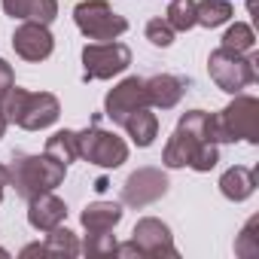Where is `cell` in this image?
Masks as SVG:
<instances>
[{"label": "cell", "instance_id": "6da1fadb", "mask_svg": "<svg viewBox=\"0 0 259 259\" xmlns=\"http://www.w3.org/2000/svg\"><path fill=\"white\" fill-rule=\"evenodd\" d=\"M64 174H67V165L52 159L49 153H43V156L16 153L13 162L7 165V180L16 189V195L25 201L37 198L40 192H52L55 186H61Z\"/></svg>", "mask_w": 259, "mask_h": 259}, {"label": "cell", "instance_id": "7a4b0ae2", "mask_svg": "<svg viewBox=\"0 0 259 259\" xmlns=\"http://www.w3.org/2000/svg\"><path fill=\"white\" fill-rule=\"evenodd\" d=\"M204 128L213 144H259V101L253 95H235V101L226 110L207 113Z\"/></svg>", "mask_w": 259, "mask_h": 259}, {"label": "cell", "instance_id": "3957f363", "mask_svg": "<svg viewBox=\"0 0 259 259\" xmlns=\"http://www.w3.org/2000/svg\"><path fill=\"white\" fill-rule=\"evenodd\" d=\"M4 113H7V122L25 128V132H40V128H49L58 122L61 104L49 92H25L13 85L4 98Z\"/></svg>", "mask_w": 259, "mask_h": 259}, {"label": "cell", "instance_id": "277c9868", "mask_svg": "<svg viewBox=\"0 0 259 259\" xmlns=\"http://www.w3.org/2000/svg\"><path fill=\"white\" fill-rule=\"evenodd\" d=\"M204 125H207V113L204 110H189V113L180 116L174 135L168 138L165 153H162V162L168 168H186L192 162V156L198 153V147L210 141Z\"/></svg>", "mask_w": 259, "mask_h": 259}, {"label": "cell", "instance_id": "5b68a950", "mask_svg": "<svg viewBox=\"0 0 259 259\" xmlns=\"http://www.w3.org/2000/svg\"><path fill=\"white\" fill-rule=\"evenodd\" d=\"M207 73L210 79L229 92V95H238L241 89L253 85L259 79L256 73V55H247V52H232V49H213L210 58H207Z\"/></svg>", "mask_w": 259, "mask_h": 259}, {"label": "cell", "instance_id": "8992f818", "mask_svg": "<svg viewBox=\"0 0 259 259\" xmlns=\"http://www.w3.org/2000/svg\"><path fill=\"white\" fill-rule=\"evenodd\" d=\"M73 22H76V28H79L89 40H95V43L116 40L119 34L128 31V22L110 10L107 0H82V4H76Z\"/></svg>", "mask_w": 259, "mask_h": 259}, {"label": "cell", "instance_id": "52a82bcc", "mask_svg": "<svg viewBox=\"0 0 259 259\" xmlns=\"http://www.w3.org/2000/svg\"><path fill=\"white\" fill-rule=\"evenodd\" d=\"M76 156H82L98 168H119L122 162H128V147L113 132L92 125L85 132H76Z\"/></svg>", "mask_w": 259, "mask_h": 259}, {"label": "cell", "instance_id": "ba28073f", "mask_svg": "<svg viewBox=\"0 0 259 259\" xmlns=\"http://www.w3.org/2000/svg\"><path fill=\"white\" fill-rule=\"evenodd\" d=\"M132 64V49L116 40H104V43H89L82 49V67H85V79H110L116 73H122Z\"/></svg>", "mask_w": 259, "mask_h": 259}, {"label": "cell", "instance_id": "9c48e42d", "mask_svg": "<svg viewBox=\"0 0 259 259\" xmlns=\"http://www.w3.org/2000/svg\"><path fill=\"white\" fill-rule=\"evenodd\" d=\"M168 192V177L159 168H138L122 186V201L128 207H147Z\"/></svg>", "mask_w": 259, "mask_h": 259}, {"label": "cell", "instance_id": "30bf717a", "mask_svg": "<svg viewBox=\"0 0 259 259\" xmlns=\"http://www.w3.org/2000/svg\"><path fill=\"white\" fill-rule=\"evenodd\" d=\"M132 241L138 244L141 256H150V259H177V247H174V238H171V229L156 220V217H144L138 220L135 232H132Z\"/></svg>", "mask_w": 259, "mask_h": 259}, {"label": "cell", "instance_id": "8fae6325", "mask_svg": "<svg viewBox=\"0 0 259 259\" xmlns=\"http://www.w3.org/2000/svg\"><path fill=\"white\" fill-rule=\"evenodd\" d=\"M141 107H150L147 89H144V79H141V76L122 79V82L113 85V89L107 92V98H104V113H107V119H113V122H119V125H122V119H125L128 113H135V110H141Z\"/></svg>", "mask_w": 259, "mask_h": 259}, {"label": "cell", "instance_id": "7c38bea8", "mask_svg": "<svg viewBox=\"0 0 259 259\" xmlns=\"http://www.w3.org/2000/svg\"><path fill=\"white\" fill-rule=\"evenodd\" d=\"M13 49H16V55L25 58V61H43V58L52 55L55 37L49 34L46 25H40V22H25V25H19L16 34H13Z\"/></svg>", "mask_w": 259, "mask_h": 259}, {"label": "cell", "instance_id": "4fadbf2b", "mask_svg": "<svg viewBox=\"0 0 259 259\" xmlns=\"http://www.w3.org/2000/svg\"><path fill=\"white\" fill-rule=\"evenodd\" d=\"M64 220H67V204L61 198H55L52 192H40L37 198L28 201V223L37 232H52Z\"/></svg>", "mask_w": 259, "mask_h": 259}, {"label": "cell", "instance_id": "5bb4252c", "mask_svg": "<svg viewBox=\"0 0 259 259\" xmlns=\"http://www.w3.org/2000/svg\"><path fill=\"white\" fill-rule=\"evenodd\" d=\"M144 89H147V101H150V107L171 110V107L180 104V98H183V92H186V82H183L180 76L159 73V76L144 79Z\"/></svg>", "mask_w": 259, "mask_h": 259}, {"label": "cell", "instance_id": "9a60e30c", "mask_svg": "<svg viewBox=\"0 0 259 259\" xmlns=\"http://www.w3.org/2000/svg\"><path fill=\"white\" fill-rule=\"evenodd\" d=\"M22 256H79V241L70 229L55 226L43 244H28Z\"/></svg>", "mask_w": 259, "mask_h": 259}, {"label": "cell", "instance_id": "2e32d148", "mask_svg": "<svg viewBox=\"0 0 259 259\" xmlns=\"http://www.w3.org/2000/svg\"><path fill=\"white\" fill-rule=\"evenodd\" d=\"M4 10L13 19H25V22H40L49 25L58 16V0H4Z\"/></svg>", "mask_w": 259, "mask_h": 259}, {"label": "cell", "instance_id": "e0dca14e", "mask_svg": "<svg viewBox=\"0 0 259 259\" xmlns=\"http://www.w3.org/2000/svg\"><path fill=\"white\" fill-rule=\"evenodd\" d=\"M122 125H125L128 138H132L138 147H150L156 141V135H159V119H156V113L150 107H141L135 113H128L122 119Z\"/></svg>", "mask_w": 259, "mask_h": 259}, {"label": "cell", "instance_id": "ac0fdd59", "mask_svg": "<svg viewBox=\"0 0 259 259\" xmlns=\"http://www.w3.org/2000/svg\"><path fill=\"white\" fill-rule=\"evenodd\" d=\"M119 220H122V207L116 201H92L79 217L85 232H113Z\"/></svg>", "mask_w": 259, "mask_h": 259}, {"label": "cell", "instance_id": "d6986e66", "mask_svg": "<svg viewBox=\"0 0 259 259\" xmlns=\"http://www.w3.org/2000/svg\"><path fill=\"white\" fill-rule=\"evenodd\" d=\"M253 189H256V171H250L244 165H235L220 177V192L229 201H244L253 195Z\"/></svg>", "mask_w": 259, "mask_h": 259}, {"label": "cell", "instance_id": "ffe728a7", "mask_svg": "<svg viewBox=\"0 0 259 259\" xmlns=\"http://www.w3.org/2000/svg\"><path fill=\"white\" fill-rule=\"evenodd\" d=\"M232 19L229 0H195V25L201 28H220Z\"/></svg>", "mask_w": 259, "mask_h": 259}, {"label": "cell", "instance_id": "44dd1931", "mask_svg": "<svg viewBox=\"0 0 259 259\" xmlns=\"http://www.w3.org/2000/svg\"><path fill=\"white\" fill-rule=\"evenodd\" d=\"M46 153L52 156V159H58V162H64V165H70L73 159H76V132H55L49 141H46Z\"/></svg>", "mask_w": 259, "mask_h": 259}, {"label": "cell", "instance_id": "7402d4cb", "mask_svg": "<svg viewBox=\"0 0 259 259\" xmlns=\"http://www.w3.org/2000/svg\"><path fill=\"white\" fill-rule=\"evenodd\" d=\"M165 22L174 31H189L195 28V0H171V7L165 13Z\"/></svg>", "mask_w": 259, "mask_h": 259}, {"label": "cell", "instance_id": "603a6c76", "mask_svg": "<svg viewBox=\"0 0 259 259\" xmlns=\"http://www.w3.org/2000/svg\"><path fill=\"white\" fill-rule=\"evenodd\" d=\"M256 46V34L250 25L244 22H235L226 34H223V49H232V52H253Z\"/></svg>", "mask_w": 259, "mask_h": 259}, {"label": "cell", "instance_id": "cb8c5ba5", "mask_svg": "<svg viewBox=\"0 0 259 259\" xmlns=\"http://www.w3.org/2000/svg\"><path fill=\"white\" fill-rule=\"evenodd\" d=\"M259 217H250L247 220V226L241 229V235L235 238V253L238 256H244V259H253V256H259Z\"/></svg>", "mask_w": 259, "mask_h": 259}, {"label": "cell", "instance_id": "d4e9b609", "mask_svg": "<svg viewBox=\"0 0 259 259\" xmlns=\"http://www.w3.org/2000/svg\"><path fill=\"white\" fill-rule=\"evenodd\" d=\"M82 253L85 256H95V259L113 256L116 253V238L110 232H89L85 235V244H82Z\"/></svg>", "mask_w": 259, "mask_h": 259}, {"label": "cell", "instance_id": "484cf974", "mask_svg": "<svg viewBox=\"0 0 259 259\" xmlns=\"http://www.w3.org/2000/svg\"><path fill=\"white\" fill-rule=\"evenodd\" d=\"M217 162H220V150H217V144H213V141H207V144H201V147H198V153L192 156L189 168H192V171H198V174H204V171L217 168Z\"/></svg>", "mask_w": 259, "mask_h": 259}, {"label": "cell", "instance_id": "4316f807", "mask_svg": "<svg viewBox=\"0 0 259 259\" xmlns=\"http://www.w3.org/2000/svg\"><path fill=\"white\" fill-rule=\"evenodd\" d=\"M147 40H150L153 46L168 49V46L174 43V28H171L165 19H153V22H147Z\"/></svg>", "mask_w": 259, "mask_h": 259}, {"label": "cell", "instance_id": "83f0119b", "mask_svg": "<svg viewBox=\"0 0 259 259\" xmlns=\"http://www.w3.org/2000/svg\"><path fill=\"white\" fill-rule=\"evenodd\" d=\"M16 85V73H13V67L4 61V58H0V101H4L7 98V92Z\"/></svg>", "mask_w": 259, "mask_h": 259}, {"label": "cell", "instance_id": "f1b7e54d", "mask_svg": "<svg viewBox=\"0 0 259 259\" xmlns=\"http://www.w3.org/2000/svg\"><path fill=\"white\" fill-rule=\"evenodd\" d=\"M10 186V180H7V165H0V198H4V189Z\"/></svg>", "mask_w": 259, "mask_h": 259}, {"label": "cell", "instance_id": "f546056e", "mask_svg": "<svg viewBox=\"0 0 259 259\" xmlns=\"http://www.w3.org/2000/svg\"><path fill=\"white\" fill-rule=\"evenodd\" d=\"M7 132V113H4V101H0V138Z\"/></svg>", "mask_w": 259, "mask_h": 259}]
</instances>
